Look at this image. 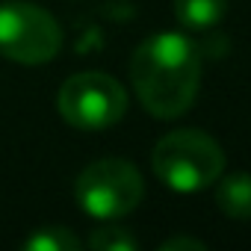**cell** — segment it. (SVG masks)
<instances>
[{
  "label": "cell",
  "instance_id": "obj_8",
  "mask_svg": "<svg viewBox=\"0 0 251 251\" xmlns=\"http://www.w3.org/2000/svg\"><path fill=\"white\" fill-rule=\"evenodd\" d=\"M27 251H77L80 248V239L68 230V227H39L27 242H24Z\"/></svg>",
  "mask_w": 251,
  "mask_h": 251
},
{
  "label": "cell",
  "instance_id": "obj_7",
  "mask_svg": "<svg viewBox=\"0 0 251 251\" xmlns=\"http://www.w3.org/2000/svg\"><path fill=\"white\" fill-rule=\"evenodd\" d=\"M230 0H175V18L186 30H213L225 21Z\"/></svg>",
  "mask_w": 251,
  "mask_h": 251
},
{
  "label": "cell",
  "instance_id": "obj_4",
  "mask_svg": "<svg viewBox=\"0 0 251 251\" xmlns=\"http://www.w3.org/2000/svg\"><path fill=\"white\" fill-rule=\"evenodd\" d=\"M56 109L77 130H106L127 112V92L103 71H80L62 83Z\"/></svg>",
  "mask_w": 251,
  "mask_h": 251
},
{
  "label": "cell",
  "instance_id": "obj_2",
  "mask_svg": "<svg viewBox=\"0 0 251 251\" xmlns=\"http://www.w3.org/2000/svg\"><path fill=\"white\" fill-rule=\"evenodd\" d=\"M154 175L175 192L192 195L210 189L225 172V151L222 145L195 127L166 133L151 151Z\"/></svg>",
  "mask_w": 251,
  "mask_h": 251
},
{
  "label": "cell",
  "instance_id": "obj_6",
  "mask_svg": "<svg viewBox=\"0 0 251 251\" xmlns=\"http://www.w3.org/2000/svg\"><path fill=\"white\" fill-rule=\"evenodd\" d=\"M216 186V207L236 222H248L251 219V172H230L213 183Z\"/></svg>",
  "mask_w": 251,
  "mask_h": 251
},
{
  "label": "cell",
  "instance_id": "obj_10",
  "mask_svg": "<svg viewBox=\"0 0 251 251\" xmlns=\"http://www.w3.org/2000/svg\"><path fill=\"white\" fill-rule=\"evenodd\" d=\"M160 251H207V242L195 236H172L160 242Z\"/></svg>",
  "mask_w": 251,
  "mask_h": 251
},
{
  "label": "cell",
  "instance_id": "obj_9",
  "mask_svg": "<svg viewBox=\"0 0 251 251\" xmlns=\"http://www.w3.org/2000/svg\"><path fill=\"white\" fill-rule=\"evenodd\" d=\"M89 248H95V251H136L139 239L121 225H103V227L92 230Z\"/></svg>",
  "mask_w": 251,
  "mask_h": 251
},
{
  "label": "cell",
  "instance_id": "obj_5",
  "mask_svg": "<svg viewBox=\"0 0 251 251\" xmlns=\"http://www.w3.org/2000/svg\"><path fill=\"white\" fill-rule=\"evenodd\" d=\"M62 48L59 21L24 0L0 3V53L18 65H45Z\"/></svg>",
  "mask_w": 251,
  "mask_h": 251
},
{
  "label": "cell",
  "instance_id": "obj_1",
  "mask_svg": "<svg viewBox=\"0 0 251 251\" xmlns=\"http://www.w3.org/2000/svg\"><path fill=\"white\" fill-rule=\"evenodd\" d=\"M130 83L148 115L180 118L198 98L201 50L183 33H154L130 56Z\"/></svg>",
  "mask_w": 251,
  "mask_h": 251
},
{
  "label": "cell",
  "instance_id": "obj_3",
  "mask_svg": "<svg viewBox=\"0 0 251 251\" xmlns=\"http://www.w3.org/2000/svg\"><path fill=\"white\" fill-rule=\"evenodd\" d=\"M74 195L83 213L100 222H112V219L133 213L142 204L145 183L133 163L118 160V157H103V160L89 163L77 175Z\"/></svg>",
  "mask_w": 251,
  "mask_h": 251
}]
</instances>
